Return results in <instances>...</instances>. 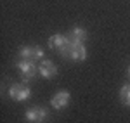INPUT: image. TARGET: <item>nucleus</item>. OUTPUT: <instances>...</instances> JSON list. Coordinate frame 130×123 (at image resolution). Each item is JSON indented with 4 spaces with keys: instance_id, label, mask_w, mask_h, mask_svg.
Here are the masks:
<instances>
[{
    "instance_id": "f03ea898",
    "label": "nucleus",
    "mask_w": 130,
    "mask_h": 123,
    "mask_svg": "<svg viewBox=\"0 0 130 123\" xmlns=\"http://www.w3.org/2000/svg\"><path fill=\"white\" fill-rule=\"evenodd\" d=\"M16 68L21 71L24 82L33 80L35 75H37V71H38V68L35 66V61H28V59H21V61H18L16 62Z\"/></svg>"
},
{
    "instance_id": "20e7f679",
    "label": "nucleus",
    "mask_w": 130,
    "mask_h": 123,
    "mask_svg": "<svg viewBox=\"0 0 130 123\" xmlns=\"http://www.w3.org/2000/svg\"><path fill=\"white\" fill-rule=\"evenodd\" d=\"M47 116H49V111L45 109V108H31L28 109L26 113H24V118H26V121L30 123H43L47 120Z\"/></svg>"
},
{
    "instance_id": "1a4fd4ad",
    "label": "nucleus",
    "mask_w": 130,
    "mask_h": 123,
    "mask_svg": "<svg viewBox=\"0 0 130 123\" xmlns=\"http://www.w3.org/2000/svg\"><path fill=\"white\" fill-rule=\"evenodd\" d=\"M120 101L123 104L130 106V85H123L120 90Z\"/></svg>"
},
{
    "instance_id": "f257e3e1",
    "label": "nucleus",
    "mask_w": 130,
    "mask_h": 123,
    "mask_svg": "<svg viewBox=\"0 0 130 123\" xmlns=\"http://www.w3.org/2000/svg\"><path fill=\"white\" fill-rule=\"evenodd\" d=\"M49 49L57 50L62 57H70L71 56V49H73V42H71L70 35L64 37V35L56 33V35H52V37L49 38Z\"/></svg>"
},
{
    "instance_id": "423d86ee",
    "label": "nucleus",
    "mask_w": 130,
    "mask_h": 123,
    "mask_svg": "<svg viewBox=\"0 0 130 123\" xmlns=\"http://www.w3.org/2000/svg\"><path fill=\"white\" fill-rule=\"evenodd\" d=\"M70 99H71V95H70L68 90H61V92H57L50 99V104H52V108H56V109H64V108L70 104Z\"/></svg>"
},
{
    "instance_id": "f8f14e48",
    "label": "nucleus",
    "mask_w": 130,
    "mask_h": 123,
    "mask_svg": "<svg viewBox=\"0 0 130 123\" xmlns=\"http://www.w3.org/2000/svg\"><path fill=\"white\" fill-rule=\"evenodd\" d=\"M127 75H128V78H130V66H128V69H127Z\"/></svg>"
},
{
    "instance_id": "6e6552de",
    "label": "nucleus",
    "mask_w": 130,
    "mask_h": 123,
    "mask_svg": "<svg viewBox=\"0 0 130 123\" xmlns=\"http://www.w3.org/2000/svg\"><path fill=\"white\" fill-rule=\"evenodd\" d=\"M70 38L73 42V45H76V43H83V42L87 40V31L80 28V26H75L73 30L70 31Z\"/></svg>"
},
{
    "instance_id": "9b49d317",
    "label": "nucleus",
    "mask_w": 130,
    "mask_h": 123,
    "mask_svg": "<svg viewBox=\"0 0 130 123\" xmlns=\"http://www.w3.org/2000/svg\"><path fill=\"white\" fill-rule=\"evenodd\" d=\"M43 59V49L40 45H33V61H42Z\"/></svg>"
},
{
    "instance_id": "0eeeda50",
    "label": "nucleus",
    "mask_w": 130,
    "mask_h": 123,
    "mask_svg": "<svg viewBox=\"0 0 130 123\" xmlns=\"http://www.w3.org/2000/svg\"><path fill=\"white\" fill-rule=\"evenodd\" d=\"M87 57H89V52H87V49H85L83 43H76V45H73L70 59H73V61H85Z\"/></svg>"
},
{
    "instance_id": "7ed1b4c3",
    "label": "nucleus",
    "mask_w": 130,
    "mask_h": 123,
    "mask_svg": "<svg viewBox=\"0 0 130 123\" xmlns=\"http://www.w3.org/2000/svg\"><path fill=\"white\" fill-rule=\"evenodd\" d=\"M9 97L12 101H26L28 97H31V90L30 87H26L24 83H16V85H10L9 89Z\"/></svg>"
},
{
    "instance_id": "9d476101",
    "label": "nucleus",
    "mask_w": 130,
    "mask_h": 123,
    "mask_svg": "<svg viewBox=\"0 0 130 123\" xmlns=\"http://www.w3.org/2000/svg\"><path fill=\"white\" fill-rule=\"evenodd\" d=\"M19 57H21V59H28V61H33V47L23 45V47L19 49Z\"/></svg>"
},
{
    "instance_id": "39448f33",
    "label": "nucleus",
    "mask_w": 130,
    "mask_h": 123,
    "mask_svg": "<svg viewBox=\"0 0 130 123\" xmlns=\"http://www.w3.org/2000/svg\"><path fill=\"white\" fill-rule=\"evenodd\" d=\"M38 73H40L43 78L50 80V78H54L57 75V66L52 61H49V59H42L40 64H38Z\"/></svg>"
}]
</instances>
